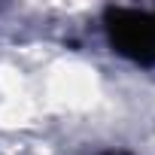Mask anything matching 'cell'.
<instances>
[{"label":"cell","instance_id":"2","mask_svg":"<svg viewBox=\"0 0 155 155\" xmlns=\"http://www.w3.org/2000/svg\"><path fill=\"white\" fill-rule=\"evenodd\" d=\"M104 155H128V152H122V149H113V152H104Z\"/></svg>","mask_w":155,"mask_h":155},{"label":"cell","instance_id":"1","mask_svg":"<svg viewBox=\"0 0 155 155\" xmlns=\"http://www.w3.org/2000/svg\"><path fill=\"white\" fill-rule=\"evenodd\" d=\"M110 46L137 61V64H155V15L131 6H110L104 12Z\"/></svg>","mask_w":155,"mask_h":155}]
</instances>
